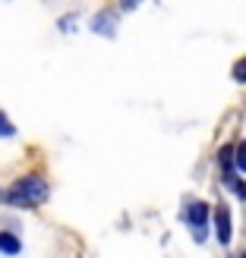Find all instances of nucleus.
Listing matches in <instances>:
<instances>
[{
    "mask_svg": "<svg viewBox=\"0 0 246 258\" xmlns=\"http://www.w3.org/2000/svg\"><path fill=\"white\" fill-rule=\"evenodd\" d=\"M7 199L16 205V208H35V205H41L47 199V183L41 176H22Z\"/></svg>",
    "mask_w": 246,
    "mask_h": 258,
    "instance_id": "f257e3e1",
    "label": "nucleus"
},
{
    "mask_svg": "<svg viewBox=\"0 0 246 258\" xmlns=\"http://www.w3.org/2000/svg\"><path fill=\"white\" fill-rule=\"evenodd\" d=\"M186 217H189L192 230H196V239H202V236H205V221H209V205L192 202V205H189V211H186Z\"/></svg>",
    "mask_w": 246,
    "mask_h": 258,
    "instance_id": "f03ea898",
    "label": "nucleus"
},
{
    "mask_svg": "<svg viewBox=\"0 0 246 258\" xmlns=\"http://www.w3.org/2000/svg\"><path fill=\"white\" fill-rule=\"evenodd\" d=\"M215 227H218V242L227 246V242H230V211L224 208V205L215 211Z\"/></svg>",
    "mask_w": 246,
    "mask_h": 258,
    "instance_id": "7ed1b4c3",
    "label": "nucleus"
},
{
    "mask_svg": "<svg viewBox=\"0 0 246 258\" xmlns=\"http://www.w3.org/2000/svg\"><path fill=\"white\" fill-rule=\"evenodd\" d=\"M0 249H4L7 255H16L22 246H19V239L13 236V233H0Z\"/></svg>",
    "mask_w": 246,
    "mask_h": 258,
    "instance_id": "20e7f679",
    "label": "nucleus"
},
{
    "mask_svg": "<svg viewBox=\"0 0 246 258\" xmlns=\"http://www.w3.org/2000/svg\"><path fill=\"white\" fill-rule=\"evenodd\" d=\"M92 29L101 32V35H114V16H95Z\"/></svg>",
    "mask_w": 246,
    "mask_h": 258,
    "instance_id": "39448f33",
    "label": "nucleus"
},
{
    "mask_svg": "<svg viewBox=\"0 0 246 258\" xmlns=\"http://www.w3.org/2000/svg\"><path fill=\"white\" fill-rule=\"evenodd\" d=\"M218 158H221V167H224V170H230V167H234V148H230V145H224Z\"/></svg>",
    "mask_w": 246,
    "mask_h": 258,
    "instance_id": "423d86ee",
    "label": "nucleus"
},
{
    "mask_svg": "<svg viewBox=\"0 0 246 258\" xmlns=\"http://www.w3.org/2000/svg\"><path fill=\"white\" fill-rule=\"evenodd\" d=\"M13 133H16V129H13V123L4 117V113H0V136H4V139H10Z\"/></svg>",
    "mask_w": 246,
    "mask_h": 258,
    "instance_id": "0eeeda50",
    "label": "nucleus"
},
{
    "mask_svg": "<svg viewBox=\"0 0 246 258\" xmlns=\"http://www.w3.org/2000/svg\"><path fill=\"white\" fill-rule=\"evenodd\" d=\"M234 164L240 167V170H246V142H240V148H237V158H234Z\"/></svg>",
    "mask_w": 246,
    "mask_h": 258,
    "instance_id": "6e6552de",
    "label": "nucleus"
},
{
    "mask_svg": "<svg viewBox=\"0 0 246 258\" xmlns=\"http://www.w3.org/2000/svg\"><path fill=\"white\" fill-rule=\"evenodd\" d=\"M234 79H237V82H246V57L234 67Z\"/></svg>",
    "mask_w": 246,
    "mask_h": 258,
    "instance_id": "1a4fd4ad",
    "label": "nucleus"
},
{
    "mask_svg": "<svg viewBox=\"0 0 246 258\" xmlns=\"http://www.w3.org/2000/svg\"><path fill=\"white\" fill-rule=\"evenodd\" d=\"M139 4H142V0H120V10H123V13H129V10H136Z\"/></svg>",
    "mask_w": 246,
    "mask_h": 258,
    "instance_id": "9d476101",
    "label": "nucleus"
}]
</instances>
